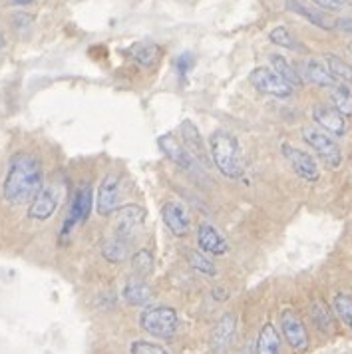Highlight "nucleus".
I'll use <instances>...</instances> for the list:
<instances>
[{
    "label": "nucleus",
    "mask_w": 352,
    "mask_h": 354,
    "mask_svg": "<svg viewBox=\"0 0 352 354\" xmlns=\"http://www.w3.org/2000/svg\"><path fill=\"white\" fill-rule=\"evenodd\" d=\"M304 76L306 80L315 86H320V88H333L336 84V80L333 78V74L328 72V68L319 62V60H308L304 64Z\"/></svg>",
    "instance_id": "nucleus-21"
},
{
    "label": "nucleus",
    "mask_w": 352,
    "mask_h": 354,
    "mask_svg": "<svg viewBox=\"0 0 352 354\" xmlns=\"http://www.w3.org/2000/svg\"><path fill=\"white\" fill-rule=\"evenodd\" d=\"M131 269L138 274V279L145 281L149 274L154 273V255L147 249H140L133 257H131Z\"/></svg>",
    "instance_id": "nucleus-28"
},
{
    "label": "nucleus",
    "mask_w": 352,
    "mask_h": 354,
    "mask_svg": "<svg viewBox=\"0 0 352 354\" xmlns=\"http://www.w3.org/2000/svg\"><path fill=\"white\" fill-rule=\"evenodd\" d=\"M269 62H271V70L275 74H279L283 80L287 82L290 88H297V86H301L303 80H301V76H299V72L290 66L285 56H281V54H271L269 56Z\"/></svg>",
    "instance_id": "nucleus-22"
},
{
    "label": "nucleus",
    "mask_w": 352,
    "mask_h": 354,
    "mask_svg": "<svg viewBox=\"0 0 352 354\" xmlns=\"http://www.w3.org/2000/svg\"><path fill=\"white\" fill-rule=\"evenodd\" d=\"M336 28H340L342 32L352 34V18H338V22H335Z\"/></svg>",
    "instance_id": "nucleus-35"
},
{
    "label": "nucleus",
    "mask_w": 352,
    "mask_h": 354,
    "mask_svg": "<svg viewBox=\"0 0 352 354\" xmlns=\"http://www.w3.org/2000/svg\"><path fill=\"white\" fill-rule=\"evenodd\" d=\"M331 100L335 104V110L342 118H352V92L346 84H335L331 88Z\"/></svg>",
    "instance_id": "nucleus-24"
},
{
    "label": "nucleus",
    "mask_w": 352,
    "mask_h": 354,
    "mask_svg": "<svg viewBox=\"0 0 352 354\" xmlns=\"http://www.w3.org/2000/svg\"><path fill=\"white\" fill-rule=\"evenodd\" d=\"M6 2L12 4V6H30L36 0H6Z\"/></svg>",
    "instance_id": "nucleus-37"
},
{
    "label": "nucleus",
    "mask_w": 352,
    "mask_h": 354,
    "mask_svg": "<svg viewBox=\"0 0 352 354\" xmlns=\"http://www.w3.org/2000/svg\"><path fill=\"white\" fill-rule=\"evenodd\" d=\"M285 6H287V10L299 15V17H303L304 20H308L311 24H315L317 28H322V30H333V28H335V22H333L331 18L326 17L324 12L317 10L315 6L304 4L303 0H287Z\"/></svg>",
    "instance_id": "nucleus-18"
},
{
    "label": "nucleus",
    "mask_w": 352,
    "mask_h": 354,
    "mask_svg": "<svg viewBox=\"0 0 352 354\" xmlns=\"http://www.w3.org/2000/svg\"><path fill=\"white\" fill-rule=\"evenodd\" d=\"M90 211H92V187L84 185L78 189V194L74 195L72 209L64 223V233H70L78 223H84L90 217Z\"/></svg>",
    "instance_id": "nucleus-14"
},
{
    "label": "nucleus",
    "mask_w": 352,
    "mask_h": 354,
    "mask_svg": "<svg viewBox=\"0 0 352 354\" xmlns=\"http://www.w3.org/2000/svg\"><path fill=\"white\" fill-rule=\"evenodd\" d=\"M209 158L213 165L221 171V176L229 179L243 177V160H241L239 142L233 133L217 129L209 136Z\"/></svg>",
    "instance_id": "nucleus-2"
},
{
    "label": "nucleus",
    "mask_w": 352,
    "mask_h": 354,
    "mask_svg": "<svg viewBox=\"0 0 352 354\" xmlns=\"http://www.w3.org/2000/svg\"><path fill=\"white\" fill-rule=\"evenodd\" d=\"M161 217L165 221L167 229L176 235V237H185L192 229V217L187 207L181 201H167L161 207Z\"/></svg>",
    "instance_id": "nucleus-12"
},
{
    "label": "nucleus",
    "mask_w": 352,
    "mask_h": 354,
    "mask_svg": "<svg viewBox=\"0 0 352 354\" xmlns=\"http://www.w3.org/2000/svg\"><path fill=\"white\" fill-rule=\"evenodd\" d=\"M197 245L203 253L213 255V257H221L229 251V245L225 241V237L211 225V223H201L197 229Z\"/></svg>",
    "instance_id": "nucleus-15"
},
{
    "label": "nucleus",
    "mask_w": 352,
    "mask_h": 354,
    "mask_svg": "<svg viewBox=\"0 0 352 354\" xmlns=\"http://www.w3.org/2000/svg\"><path fill=\"white\" fill-rule=\"evenodd\" d=\"M120 195H122V179L115 174H108L102 179L96 195V211L100 215L108 217L113 211L118 209L120 203Z\"/></svg>",
    "instance_id": "nucleus-10"
},
{
    "label": "nucleus",
    "mask_w": 352,
    "mask_h": 354,
    "mask_svg": "<svg viewBox=\"0 0 352 354\" xmlns=\"http://www.w3.org/2000/svg\"><path fill=\"white\" fill-rule=\"evenodd\" d=\"M281 151H283L285 160L290 163L293 171L301 177V179H304V181H311V183L319 181V177H320L319 163H317V160H315L308 151H303V149L293 147V145H288V144L283 145V147H281Z\"/></svg>",
    "instance_id": "nucleus-8"
},
{
    "label": "nucleus",
    "mask_w": 352,
    "mask_h": 354,
    "mask_svg": "<svg viewBox=\"0 0 352 354\" xmlns=\"http://www.w3.org/2000/svg\"><path fill=\"white\" fill-rule=\"evenodd\" d=\"M313 120L319 124L320 128L333 136H344L346 131V122L340 113L336 112L331 106H315L313 108Z\"/></svg>",
    "instance_id": "nucleus-17"
},
{
    "label": "nucleus",
    "mask_w": 352,
    "mask_h": 354,
    "mask_svg": "<svg viewBox=\"0 0 352 354\" xmlns=\"http://www.w3.org/2000/svg\"><path fill=\"white\" fill-rule=\"evenodd\" d=\"M195 62H197V60H195V56H193L192 52H183L181 56H177L176 68L177 74H179V80H187V76H189V72H192V68L195 66Z\"/></svg>",
    "instance_id": "nucleus-33"
},
{
    "label": "nucleus",
    "mask_w": 352,
    "mask_h": 354,
    "mask_svg": "<svg viewBox=\"0 0 352 354\" xmlns=\"http://www.w3.org/2000/svg\"><path fill=\"white\" fill-rule=\"evenodd\" d=\"M4 46H6V38H4V34L0 30V50H4Z\"/></svg>",
    "instance_id": "nucleus-38"
},
{
    "label": "nucleus",
    "mask_w": 352,
    "mask_h": 354,
    "mask_svg": "<svg viewBox=\"0 0 352 354\" xmlns=\"http://www.w3.org/2000/svg\"><path fill=\"white\" fill-rule=\"evenodd\" d=\"M281 330H283V337L288 342V346L295 353H306L308 351V346H311L308 330L304 326L303 319L293 308H285L281 313Z\"/></svg>",
    "instance_id": "nucleus-6"
},
{
    "label": "nucleus",
    "mask_w": 352,
    "mask_h": 354,
    "mask_svg": "<svg viewBox=\"0 0 352 354\" xmlns=\"http://www.w3.org/2000/svg\"><path fill=\"white\" fill-rule=\"evenodd\" d=\"M181 138H183V145H185V149L192 153V158L197 163H201V165H211L209 163V151L205 149V145H203V140H201V133H199V129L197 126L189 122V120H185V122H181Z\"/></svg>",
    "instance_id": "nucleus-16"
},
{
    "label": "nucleus",
    "mask_w": 352,
    "mask_h": 354,
    "mask_svg": "<svg viewBox=\"0 0 352 354\" xmlns=\"http://www.w3.org/2000/svg\"><path fill=\"white\" fill-rule=\"evenodd\" d=\"M249 82L253 84V88L259 90L261 94L275 97H288L293 94V88L287 82L283 80L279 74H275L271 68L267 66H259L251 74H249Z\"/></svg>",
    "instance_id": "nucleus-7"
},
{
    "label": "nucleus",
    "mask_w": 352,
    "mask_h": 354,
    "mask_svg": "<svg viewBox=\"0 0 352 354\" xmlns=\"http://www.w3.org/2000/svg\"><path fill=\"white\" fill-rule=\"evenodd\" d=\"M237 337V319L233 313H225L211 333V351L215 354H227Z\"/></svg>",
    "instance_id": "nucleus-11"
},
{
    "label": "nucleus",
    "mask_w": 352,
    "mask_h": 354,
    "mask_svg": "<svg viewBox=\"0 0 352 354\" xmlns=\"http://www.w3.org/2000/svg\"><path fill=\"white\" fill-rule=\"evenodd\" d=\"M211 297L217 301H225V299H229V290H225L223 287H215V289H211Z\"/></svg>",
    "instance_id": "nucleus-36"
},
{
    "label": "nucleus",
    "mask_w": 352,
    "mask_h": 354,
    "mask_svg": "<svg viewBox=\"0 0 352 354\" xmlns=\"http://www.w3.org/2000/svg\"><path fill=\"white\" fill-rule=\"evenodd\" d=\"M131 56L142 68H154L160 62L161 48L158 44H140V46L133 48Z\"/></svg>",
    "instance_id": "nucleus-25"
},
{
    "label": "nucleus",
    "mask_w": 352,
    "mask_h": 354,
    "mask_svg": "<svg viewBox=\"0 0 352 354\" xmlns=\"http://www.w3.org/2000/svg\"><path fill=\"white\" fill-rule=\"evenodd\" d=\"M149 299H151V289H149V285L145 281L131 279V281L126 283V287H124V301L128 305L145 306L149 303Z\"/></svg>",
    "instance_id": "nucleus-20"
},
{
    "label": "nucleus",
    "mask_w": 352,
    "mask_h": 354,
    "mask_svg": "<svg viewBox=\"0 0 352 354\" xmlns=\"http://www.w3.org/2000/svg\"><path fill=\"white\" fill-rule=\"evenodd\" d=\"M140 324L151 337L172 338L179 328V317H177L176 308L172 306H149L140 315Z\"/></svg>",
    "instance_id": "nucleus-3"
},
{
    "label": "nucleus",
    "mask_w": 352,
    "mask_h": 354,
    "mask_svg": "<svg viewBox=\"0 0 352 354\" xmlns=\"http://www.w3.org/2000/svg\"><path fill=\"white\" fill-rule=\"evenodd\" d=\"M102 253H104V257L108 259L110 263H122V261L128 259V247H126V243L122 241V239L113 237V239L104 241Z\"/></svg>",
    "instance_id": "nucleus-29"
},
{
    "label": "nucleus",
    "mask_w": 352,
    "mask_h": 354,
    "mask_svg": "<svg viewBox=\"0 0 352 354\" xmlns=\"http://www.w3.org/2000/svg\"><path fill=\"white\" fill-rule=\"evenodd\" d=\"M324 60H326V68H328V72L333 74L335 80L344 82V84H352V66L346 60L338 58L335 54H326Z\"/></svg>",
    "instance_id": "nucleus-26"
},
{
    "label": "nucleus",
    "mask_w": 352,
    "mask_h": 354,
    "mask_svg": "<svg viewBox=\"0 0 352 354\" xmlns=\"http://www.w3.org/2000/svg\"><path fill=\"white\" fill-rule=\"evenodd\" d=\"M333 308H335L338 321L352 330V295H349V292H336L335 301H333Z\"/></svg>",
    "instance_id": "nucleus-27"
},
{
    "label": "nucleus",
    "mask_w": 352,
    "mask_h": 354,
    "mask_svg": "<svg viewBox=\"0 0 352 354\" xmlns=\"http://www.w3.org/2000/svg\"><path fill=\"white\" fill-rule=\"evenodd\" d=\"M311 319L317 324V328L331 335L335 330V317H333V310L331 306L326 305L324 301H315L311 306Z\"/></svg>",
    "instance_id": "nucleus-23"
},
{
    "label": "nucleus",
    "mask_w": 352,
    "mask_h": 354,
    "mask_svg": "<svg viewBox=\"0 0 352 354\" xmlns=\"http://www.w3.org/2000/svg\"><path fill=\"white\" fill-rule=\"evenodd\" d=\"M351 52H352V44H351Z\"/></svg>",
    "instance_id": "nucleus-39"
},
{
    "label": "nucleus",
    "mask_w": 352,
    "mask_h": 354,
    "mask_svg": "<svg viewBox=\"0 0 352 354\" xmlns=\"http://www.w3.org/2000/svg\"><path fill=\"white\" fill-rule=\"evenodd\" d=\"M187 263L192 265L193 271H197L203 277H215L217 274V267L215 263L207 259L203 253H197V251H187Z\"/></svg>",
    "instance_id": "nucleus-30"
},
{
    "label": "nucleus",
    "mask_w": 352,
    "mask_h": 354,
    "mask_svg": "<svg viewBox=\"0 0 352 354\" xmlns=\"http://www.w3.org/2000/svg\"><path fill=\"white\" fill-rule=\"evenodd\" d=\"M62 199V187L60 185H46L42 187L38 195L30 201V209H28V217L36 219V221H46L50 219Z\"/></svg>",
    "instance_id": "nucleus-9"
},
{
    "label": "nucleus",
    "mask_w": 352,
    "mask_h": 354,
    "mask_svg": "<svg viewBox=\"0 0 352 354\" xmlns=\"http://www.w3.org/2000/svg\"><path fill=\"white\" fill-rule=\"evenodd\" d=\"M269 40H271L272 44H277V46H281V48H287V50H295L299 44H297V40H295V36L288 32L285 26H277V28H272L271 34H269Z\"/></svg>",
    "instance_id": "nucleus-31"
},
{
    "label": "nucleus",
    "mask_w": 352,
    "mask_h": 354,
    "mask_svg": "<svg viewBox=\"0 0 352 354\" xmlns=\"http://www.w3.org/2000/svg\"><path fill=\"white\" fill-rule=\"evenodd\" d=\"M319 8L322 10H328V12H338V10H342L344 8V4H342V0H313Z\"/></svg>",
    "instance_id": "nucleus-34"
},
{
    "label": "nucleus",
    "mask_w": 352,
    "mask_h": 354,
    "mask_svg": "<svg viewBox=\"0 0 352 354\" xmlns=\"http://www.w3.org/2000/svg\"><path fill=\"white\" fill-rule=\"evenodd\" d=\"M42 181H44V174L40 160L28 151H18L8 163V174L2 185V195L10 205H24L33 201L42 189Z\"/></svg>",
    "instance_id": "nucleus-1"
},
{
    "label": "nucleus",
    "mask_w": 352,
    "mask_h": 354,
    "mask_svg": "<svg viewBox=\"0 0 352 354\" xmlns=\"http://www.w3.org/2000/svg\"><path fill=\"white\" fill-rule=\"evenodd\" d=\"M129 353L131 354H169L158 342H149V340H133L129 344Z\"/></svg>",
    "instance_id": "nucleus-32"
},
{
    "label": "nucleus",
    "mask_w": 352,
    "mask_h": 354,
    "mask_svg": "<svg viewBox=\"0 0 352 354\" xmlns=\"http://www.w3.org/2000/svg\"><path fill=\"white\" fill-rule=\"evenodd\" d=\"M303 140L308 144V147L315 149V153L319 156L320 161L326 167H331V169L340 167V163H342V151H340L338 144H336L328 133L319 131V129L306 128L303 129Z\"/></svg>",
    "instance_id": "nucleus-4"
},
{
    "label": "nucleus",
    "mask_w": 352,
    "mask_h": 354,
    "mask_svg": "<svg viewBox=\"0 0 352 354\" xmlns=\"http://www.w3.org/2000/svg\"><path fill=\"white\" fill-rule=\"evenodd\" d=\"M158 145H160V149L163 151V156L169 161H174L176 165H179L181 169H187V171H193V169H195L197 161L193 160L192 153L185 149V145L181 144L174 133L160 136Z\"/></svg>",
    "instance_id": "nucleus-13"
},
{
    "label": "nucleus",
    "mask_w": 352,
    "mask_h": 354,
    "mask_svg": "<svg viewBox=\"0 0 352 354\" xmlns=\"http://www.w3.org/2000/svg\"><path fill=\"white\" fill-rule=\"evenodd\" d=\"M145 221V209L140 205H124L115 211L113 219V235L122 241H128L136 237Z\"/></svg>",
    "instance_id": "nucleus-5"
},
{
    "label": "nucleus",
    "mask_w": 352,
    "mask_h": 354,
    "mask_svg": "<svg viewBox=\"0 0 352 354\" xmlns=\"http://www.w3.org/2000/svg\"><path fill=\"white\" fill-rule=\"evenodd\" d=\"M255 354H281V335L272 322H265L259 330Z\"/></svg>",
    "instance_id": "nucleus-19"
}]
</instances>
